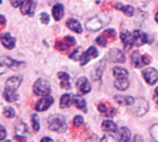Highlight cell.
<instances>
[{"instance_id":"6da1fadb","label":"cell","mask_w":158,"mask_h":142,"mask_svg":"<svg viewBox=\"0 0 158 142\" xmlns=\"http://www.w3.org/2000/svg\"><path fill=\"white\" fill-rule=\"evenodd\" d=\"M48 128L57 133H65L68 129L66 118L61 114H53L48 118Z\"/></svg>"},{"instance_id":"7a4b0ae2","label":"cell","mask_w":158,"mask_h":142,"mask_svg":"<svg viewBox=\"0 0 158 142\" xmlns=\"http://www.w3.org/2000/svg\"><path fill=\"white\" fill-rule=\"evenodd\" d=\"M33 92L39 97H46L51 93L50 83L44 78H39L35 81L33 85Z\"/></svg>"},{"instance_id":"3957f363","label":"cell","mask_w":158,"mask_h":142,"mask_svg":"<svg viewBox=\"0 0 158 142\" xmlns=\"http://www.w3.org/2000/svg\"><path fill=\"white\" fill-rule=\"evenodd\" d=\"M148 102L144 99L139 98L135 100L134 104L131 106L129 111L136 116H143L148 112Z\"/></svg>"},{"instance_id":"277c9868","label":"cell","mask_w":158,"mask_h":142,"mask_svg":"<svg viewBox=\"0 0 158 142\" xmlns=\"http://www.w3.org/2000/svg\"><path fill=\"white\" fill-rule=\"evenodd\" d=\"M142 74L145 82L149 85H155L158 81V70L155 68H146L143 70Z\"/></svg>"},{"instance_id":"5b68a950","label":"cell","mask_w":158,"mask_h":142,"mask_svg":"<svg viewBox=\"0 0 158 142\" xmlns=\"http://www.w3.org/2000/svg\"><path fill=\"white\" fill-rule=\"evenodd\" d=\"M36 6L37 2L35 0H23L22 5L20 7V11L23 15L33 16Z\"/></svg>"},{"instance_id":"8992f818","label":"cell","mask_w":158,"mask_h":142,"mask_svg":"<svg viewBox=\"0 0 158 142\" xmlns=\"http://www.w3.org/2000/svg\"><path fill=\"white\" fill-rule=\"evenodd\" d=\"M98 56V51L96 49V47H90L86 51H84L81 55V66H84L86 65L90 60L95 59L96 57Z\"/></svg>"},{"instance_id":"52a82bcc","label":"cell","mask_w":158,"mask_h":142,"mask_svg":"<svg viewBox=\"0 0 158 142\" xmlns=\"http://www.w3.org/2000/svg\"><path fill=\"white\" fill-rule=\"evenodd\" d=\"M54 103V98L51 97V96H46V97H44L42 98L41 100H39L35 106H34V109L37 111V112H44L46 110L49 109V107Z\"/></svg>"},{"instance_id":"ba28073f","label":"cell","mask_w":158,"mask_h":142,"mask_svg":"<svg viewBox=\"0 0 158 142\" xmlns=\"http://www.w3.org/2000/svg\"><path fill=\"white\" fill-rule=\"evenodd\" d=\"M106 22L104 21V20L102 18L99 17H94L92 19H90L89 20L86 21V29L89 31H99L100 29L103 28L104 24Z\"/></svg>"},{"instance_id":"9c48e42d","label":"cell","mask_w":158,"mask_h":142,"mask_svg":"<svg viewBox=\"0 0 158 142\" xmlns=\"http://www.w3.org/2000/svg\"><path fill=\"white\" fill-rule=\"evenodd\" d=\"M21 82H22V76L21 75L11 76L6 82V88L5 89L10 90V91H17L18 88L19 87L20 84H21Z\"/></svg>"},{"instance_id":"30bf717a","label":"cell","mask_w":158,"mask_h":142,"mask_svg":"<svg viewBox=\"0 0 158 142\" xmlns=\"http://www.w3.org/2000/svg\"><path fill=\"white\" fill-rule=\"evenodd\" d=\"M120 38L122 40V43L125 47V48L128 50L131 47H132V46H134V36L133 33H131L129 31H122L120 33Z\"/></svg>"},{"instance_id":"8fae6325","label":"cell","mask_w":158,"mask_h":142,"mask_svg":"<svg viewBox=\"0 0 158 142\" xmlns=\"http://www.w3.org/2000/svg\"><path fill=\"white\" fill-rule=\"evenodd\" d=\"M21 65H22L21 61H17V60H12V59L6 57V56L1 57V66H6L7 68L12 69L13 71H17L20 68Z\"/></svg>"},{"instance_id":"7c38bea8","label":"cell","mask_w":158,"mask_h":142,"mask_svg":"<svg viewBox=\"0 0 158 142\" xmlns=\"http://www.w3.org/2000/svg\"><path fill=\"white\" fill-rule=\"evenodd\" d=\"M76 86H77V88L80 92L83 93V94H87L91 91L92 89V86L89 82V80L85 77V76H82V77H80L78 80H77V83H76Z\"/></svg>"},{"instance_id":"4fadbf2b","label":"cell","mask_w":158,"mask_h":142,"mask_svg":"<svg viewBox=\"0 0 158 142\" xmlns=\"http://www.w3.org/2000/svg\"><path fill=\"white\" fill-rule=\"evenodd\" d=\"M109 59L113 62L123 63L126 61V57H125L123 51L118 48H113L109 51Z\"/></svg>"},{"instance_id":"5bb4252c","label":"cell","mask_w":158,"mask_h":142,"mask_svg":"<svg viewBox=\"0 0 158 142\" xmlns=\"http://www.w3.org/2000/svg\"><path fill=\"white\" fill-rule=\"evenodd\" d=\"M133 36H134V44L137 47L143 46L145 43L148 42V35L147 33L140 31V30H136L133 32Z\"/></svg>"},{"instance_id":"9a60e30c","label":"cell","mask_w":158,"mask_h":142,"mask_svg":"<svg viewBox=\"0 0 158 142\" xmlns=\"http://www.w3.org/2000/svg\"><path fill=\"white\" fill-rule=\"evenodd\" d=\"M1 43L5 47L12 49L16 45V39L10 34V33H5L1 35Z\"/></svg>"},{"instance_id":"2e32d148","label":"cell","mask_w":158,"mask_h":142,"mask_svg":"<svg viewBox=\"0 0 158 142\" xmlns=\"http://www.w3.org/2000/svg\"><path fill=\"white\" fill-rule=\"evenodd\" d=\"M131 64L136 68H141L143 65H145L144 56H142L139 50H135L132 52L131 56Z\"/></svg>"},{"instance_id":"e0dca14e","label":"cell","mask_w":158,"mask_h":142,"mask_svg":"<svg viewBox=\"0 0 158 142\" xmlns=\"http://www.w3.org/2000/svg\"><path fill=\"white\" fill-rule=\"evenodd\" d=\"M114 100L117 103H118L121 106H131L135 102V99L131 96H122V95H117L114 97Z\"/></svg>"},{"instance_id":"ac0fdd59","label":"cell","mask_w":158,"mask_h":142,"mask_svg":"<svg viewBox=\"0 0 158 142\" xmlns=\"http://www.w3.org/2000/svg\"><path fill=\"white\" fill-rule=\"evenodd\" d=\"M27 126L24 123L20 122L19 124L16 125V138L18 140L20 139V141L21 142H26V137L24 136L25 133L28 132L27 130Z\"/></svg>"},{"instance_id":"d6986e66","label":"cell","mask_w":158,"mask_h":142,"mask_svg":"<svg viewBox=\"0 0 158 142\" xmlns=\"http://www.w3.org/2000/svg\"><path fill=\"white\" fill-rule=\"evenodd\" d=\"M118 142H131V133L128 127H121L118 131Z\"/></svg>"},{"instance_id":"ffe728a7","label":"cell","mask_w":158,"mask_h":142,"mask_svg":"<svg viewBox=\"0 0 158 142\" xmlns=\"http://www.w3.org/2000/svg\"><path fill=\"white\" fill-rule=\"evenodd\" d=\"M76 44V41H75V38L72 37V36H67L65 37V39L63 41H60L59 44H57L56 47L57 49H60V50H64V49H67L69 48V47H72Z\"/></svg>"},{"instance_id":"44dd1931","label":"cell","mask_w":158,"mask_h":142,"mask_svg":"<svg viewBox=\"0 0 158 142\" xmlns=\"http://www.w3.org/2000/svg\"><path fill=\"white\" fill-rule=\"evenodd\" d=\"M67 26L71 30V31H74L75 33H82V27H81V22L76 20V19H69L67 20Z\"/></svg>"},{"instance_id":"7402d4cb","label":"cell","mask_w":158,"mask_h":142,"mask_svg":"<svg viewBox=\"0 0 158 142\" xmlns=\"http://www.w3.org/2000/svg\"><path fill=\"white\" fill-rule=\"evenodd\" d=\"M98 110L100 113H103V115L106 117H112L116 113V109L112 106H109L107 104H99L98 105Z\"/></svg>"},{"instance_id":"603a6c76","label":"cell","mask_w":158,"mask_h":142,"mask_svg":"<svg viewBox=\"0 0 158 142\" xmlns=\"http://www.w3.org/2000/svg\"><path fill=\"white\" fill-rule=\"evenodd\" d=\"M57 75H58L59 79L61 80L60 87L62 88H64V89H67V90L70 89L71 85H70V82H69V79H70L69 74H68L67 73H64V72H60V73H57Z\"/></svg>"},{"instance_id":"cb8c5ba5","label":"cell","mask_w":158,"mask_h":142,"mask_svg":"<svg viewBox=\"0 0 158 142\" xmlns=\"http://www.w3.org/2000/svg\"><path fill=\"white\" fill-rule=\"evenodd\" d=\"M113 75L116 79H126L129 77V72L120 66H116L113 69Z\"/></svg>"},{"instance_id":"d4e9b609","label":"cell","mask_w":158,"mask_h":142,"mask_svg":"<svg viewBox=\"0 0 158 142\" xmlns=\"http://www.w3.org/2000/svg\"><path fill=\"white\" fill-rule=\"evenodd\" d=\"M53 17L56 20H60L64 16V7L61 4H56L53 7L52 9Z\"/></svg>"},{"instance_id":"484cf974","label":"cell","mask_w":158,"mask_h":142,"mask_svg":"<svg viewBox=\"0 0 158 142\" xmlns=\"http://www.w3.org/2000/svg\"><path fill=\"white\" fill-rule=\"evenodd\" d=\"M116 7L118 8V9H119V10H121L126 16H128V17H131V16H133V14H134V7H132V6H130V5H122L121 3H118V4H117L116 5Z\"/></svg>"},{"instance_id":"4316f807","label":"cell","mask_w":158,"mask_h":142,"mask_svg":"<svg viewBox=\"0 0 158 142\" xmlns=\"http://www.w3.org/2000/svg\"><path fill=\"white\" fill-rule=\"evenodd\" d=\"M102 128L106 132H118L117 125L111 120H105L102 123Z\"/></svg>"},{"instance_id":"83f0119b","label":"cell","mask_w":158,"mask_h":142,"mask_svg":"<svg viewBox=\"0 0 158 142\" xmlns=\"http://www.w3.org/2000/svg\"><path fill=\"white\" fill-rule=\"evenodd\" d=\"M73 103L74 105L79 109L81 110L82 112L86 113L87 112V108H86V101L83 98L80 97V96H75L73 98Z\"/></svg>"},{"instance_id":"f1b7e54d","label":"cell","mask_w":158,"mask_h":142,"mask_svg":"<svg viewBox=\"0 0 158 142\" xmlns=\"http://www.w3.org/2000/svg\"><path fill=\"white\" fill-rule=\"evenodd\" d=\"M4 98L8 102H15V101H17L19 99V96L17 91H10V90L5 89Z\"/></svg>"},{"instance_id":"f546056e","label":"cell","mask_w":158,"mask_h":142,"mask_svg":"<svg viewBox=\"0 0 158 142\" xmlns=\"http://www.w3.org/2000/svg\"><path fill=\"white\" fill-rule=\"evenodd\" d=\"M71 101H73V99L70 94H64L60 98V108H68L70 106Z\"/></svg>"},{"instance_id":"4dcf8cb0","label":"cell","mask_w":158,"mask_h":142,"mask_svg":"<svg viewBox=\"0 0 158 142\" xmlns=\"http://www.w3.org/2000/svg\"><path fill=\"white\" fill-rule=\"evenodd\" d=\"M115 87L118 89V90H126L129 86H130V82L128 80V78L126 79H116L115 81Z\"/></svg>"},{"instance_id":"1f68e13d","label":"cell","mask_w":158,"mask_h":142,"mask_svg":"<svg viewBox=\"0 0 158 142\" xmlns=\"http://www.w3.org/2000/svg\"><path fill=\"white\" fill-rule=\"evenodd\" d=\"M82 49L81 47H78L76 48L70 55H69V58L71 60H81V55H82Z\"/></svg>"},{"instance_id":"d6a6232c","label":"cell","mask_w":158,"mask_h":142,"mask_svg":"<svg viewBox=\"0 0 158 142\" xmlns=\"http://www.w3.org/2000/svg\"><path fill=\"white\" fill-rule=\"evenodd\" d=\"M3 113H4L5 116H6V117H7V118H13V117L16 115V112H15V110H14L12 107H10V106H6V107H5V108H4Z\"/></svg>"},{"instance_id":"836d02e7","label":"cell","mask_w":158,"mask_h":142,"mask_svg":"<svg viewBox=\"0 0 158 142\" xmlns=\"http://www.w3.org/2000/svg\"><path fill=\"white\" fill-rule=\"evenodd\" d=\"M31 122H32V128L35 132H38L40 129V122H39V117L37 114H32L31 115Z\"/></svg>"},{"instance_id":"e575fe53","label":"cell","mask_w":158,"mask_h":142,"mask_svg":"<svg viewBox=\"0 0 158 142\" xmlns=\"http://www.w3.org/2000/svg\"><path fill=\"white\" fill-rule=\"evenodd\" d=\"M150 134H151L152 138L155 140V141L158 142V124H156V125L151 126Z\"/></svg>"},{"instance_id":"d590c367","label":"cell","mask_w":158,"mask_h":142,"mask_svg":"<svg viewBox=\"0 0 158 142\" xmlns=\"http://www.w3.org/2000/svg\"><path fill=\"white\" fill-rule=\"evenodd\" d=\"M83 124V117L81 115H76L73 119V125L76 127H80Z\"/></svg>"},{"instance_id":"8d00e7d4","label":"cell","mask_w":158,"mask_h":142,"mask_svg":"<svg viewBox=\"0 0 158 142\" xmlns=\"http://www.w3.org/2000/svg\"><path fill=\"white\" fill-rule=\"evenodd\" d=\"M40 20H41L42 23H44V25H46L50 21V17H49V15L46 12H43V13L40 14Z\"/></svg>"},{"instance_id":"74e56055","label":"cell","mask_w":158,"mask_h":142,"mask_svg":"<svg viewBox=\"0 0 158 142\" xmlns=\"http://www.w3.org/2000/svg\"><path fill=\"white\" fill-rule=\"evenodd\" d=\"M100 142H118V141H117V140H116L113 136H111V135H105V136L102 138V140H101V141Z\"/></svg>"},{"instance_id":"f35d334b","label":"cell","mask_w":158,"mask_h":142,"mask_svg":"<svg viewBox=\"0 0 158 142\" xmlns=\"http://www.w3.org/2000/svg\"><path fill=\"white\" fill-rule=\"evenodd\" d=\"M96 43L99 46H101V47H106V39L103 36H98L96 38Z\"/></svg>"},{"instance_id":"ab89813d","label":"cell","mask_w":158,"mask_h":142,"mask_svg":"<svg viewBox=\"0 0 158 142\" xmlns=\"http://www.w3.org/2000/svg\"><path fill=\"white\" fill-rule=\"evenodd\" d=\"M10 2H11V5L15 7H21L22 5V0H10Z\"/></svg>"},{"instance_id":"60d3db41","label":"cell","mask_w":158,"mask_h":142,"mask_svg":"<svg viewBox=\"0 0 158 142\" xmlns=\"http://www.w3.org/2000/svg\"><path fill=\"white\" fill-rule=\"evenodd\" d=\"M6 137V129L3 126H1V137H0V140H4L5 138Z\"/></svg>"},{"instance_id":"b9f144b4","label":"cell","mask_w":158,"mask_h":142,"mask_svg":"<svg viewBox=\"0 0 158 142\" xmlns=\"http://www.w3.org/2000/svg\"><path fill=\"white\" fill-rule=\"evenodd\" d=\"M133 142H143V140L142 138V136L140 135H135L134 139H133Z\"/></svg>"},{"instance_id":"7bdbcfd3","label":"cell","mask_w":158,"mask_h":142,"mask_svg":"<svg viewBox=\"0 0 158 142\" xmlns=\"http://www.w3.org/2000/svg\"><path fill=\"white\" fill-rule=\"evenodd\" d=\"M105 33L106 34H107V35H109V36H114L116 33H115V30H113V29H109V30H106V32H105Z\"/></svg>"},{"instance_id":"ee69618b","label":"cell","mask_w":158,"mask_h":142,"mask_svg":"<svg viewBox=\"0 0 158 142\" xmlns=\"http://www.w3.org/2000/svg\"><path fill=\"white\" fill-rule=\"evenodd\" d=\"M154 100L158 103V87L156 88V90H155V94H154Z\"/></svg>"},{"instance_id":"f6af8a7d","label":"cell","mask_w":158,"mask_h":142,"mask_svg":"<svg viewBox=\"0 0 158 142\" xmlns=\"http://www.w3.org/2000/svg\"><path fill=\"white\" fill-rule=\"evenodd\" d=\"M40 142H54V141H53V140H52V139H50V138H48V137H44V138H43V139L41 140V141Z\"/></svg>"},{"instance_id":"bcb514c9","label":"cell","mask_w":158,"mask_h":142,"mask_svg":"<svg viewBox=\"0 0 158 142\" xmlns=\"http://www.w3.org/2000/svg\"><path fill=\"white\" fill-rule=\"evenodd\" d=\"M1 20H2V22H1V23H2V25H3V24L5 23V20H5V17H4L3 15L1 16Z\"/></svg>"},{"instance_id":"7dc6e473","label":"cell","mask_w":158,"mask_h":142,"mask_svg":"<svg viewBox=\"0 0 158 142\" xmlns=\"http://www.w3.org/2000/svg\"><path fill=\"white\" fill-rule=\"evenodd\" d=\"M156 22L158 23V12L156 14Z\"/></svg>"},{"instance_id":"c3c4849f","label":"cell","mask_w":158,"mask_h":142,"mask_svg":"<svg viewBox=\"0 0 158 142\" xmlns=\"http://www.w3.org/2000/svg\"><path fill=\"white\" fill-rule=\"evenodd\" d=\"M4 142H12L11 140H6V141H4Z\"/></svg>"},{"instance_id":"681fc988","label":"cell","mask_w":158,"mask_h":142,"mask_svg":"<svg viewBox=\"0 0 158 142\" xmlns=\"http://www.w3.org/2000/svg\"></svg>"}]
</instances>
